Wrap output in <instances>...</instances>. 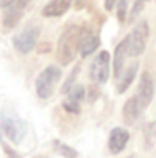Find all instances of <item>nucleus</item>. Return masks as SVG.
Instances as JSON below:
<instances>
[{"mask_svg":"<svg viewBox=\"0 0 156 158\" xmlns=\"http://www.w3.org/2000/svg\"><path fill=\"white\" fill-rule=\"evenodd\" d=\"M83 25H68L63 30L57 44V60L62 65H68L71 60H75L80 47Z\"/></svg>","mask_w":156,"mask_h":158,"instance_id":"1","label":"nucleus"},{"mask_svg":"<svg viewBox=\"0 0 156 158\" xmlns=\"http://www.w3.org/2000/svg\"><path fill=\"white\" fill-rule=\"evenodd\" d=\"M150 35V25L146 20H141L133 27V30L126 35L123 40L126 44V53L128 57H140L146 50V42Z\"/></svg>","mask_w":156,"mask_h":158,"instance_id":"2","label":"nucleus"},{"mask_svg":"<svg viewBox=\"0 0 156 158\" xmlns=\"http://www.w3.org/2000/svg\"><path fill=\"white\" fill-rule=\"evenodd\" d=\"M62 78V70L57 65H48L38 73L35 80V92L37 97L42 100H48L53 95V90L57 87V83Z\"/></svg>","mask_w":156,"mask_h":158,"instance_id":"3","label":"nucleus"},{"mask_svg":"<svg viewBox=\"0 0 156 158\" xmlns=\"http://www.w3.org/2000/svg\"><path fill=\"white\" fill-rule=\"evenodd\" d=\"M38 37H40V25L38 23H30L28 27H25L20 33L14 35L12 44H14L15 50L18 53L27 55L37 47Z\"/></svg>","mask_w":156,"mask_h":158,"instance_id":"4","label":"nucleus"},{"mask_svg":"<svg viewBox=\"0 0 156 158\" xmlns=\"http://www.w3.org/2000/svg\"><path fill=\"white\" fill-rule=\"evenodd\" d=\"M153 97H154V80H153L150 72H143L140 83H138V90L131 98H133L134 103H136V106L140 108V112L143 113L150 106Z\"/></svg>","mask_w":156,"mask_h":158,"instance_id":"5","label":"nucleus"},{"mask_svg":"<svg viewBox=\"0 0 156 158\" xmlns=\"http://www.w3.org/2000/svg\"><path fill=\"white\" fill-rule=\"evenodd\" d=\"M110 67H111V57L106 50H102L95 55L90 65V78L93 80L96 85L106 83L110 77Z\"/></svg>","mask_w":156,"mask_h":158,"instance_id":"6","label":"nucleus"},{"mask_svg":"<svg viewBox=\"0 0 156 158\" xmlns=\"http://www.w3.org/2000/svg\"><path fill=\"white\" fill-rule=\"evenodd\" d=\"M32 0H12L8 5L3 8V17H2V22H3V27L7 30H12L15 28L18 22L22 20V17L27 10V7L30 5Z\"/></svg>","mask_w":156,"mask_h":158,"instance_id":"7","label":"nucleus"},{"mask_svg":"<svg viewBox=\"0 0 156 158\" xmlns=\"http://www.w3.org/2000/svg\"><path fill=\"white\" fill-rule=\"evenodd\" d=\"M3 133L12 143H20L27 133V123L17 117H7L5 113L2 115V122H0Z\"/></svg>","mask_w":156,"mask_h":158,"instance_id":"8","label":"nucleus"},{"mask_svg":"<svg viewBox=\"0 0 156 158\" xmlns=\"http://www.w3.org/2000/svg\"><path fill=\"white\" fill-rule=\"evenodd\" d=\"M128 140H130V133L125 128H121V127L113 128L110 131V136H108V150L113 155H118V153H121L126 148Z\"/></svg>","mask_w":156,"mask_h":158,"instance_id":"9","label":"nucleus"},{"mask_svg":"<svg viewBox=\"0 0 156 158\" xmlns=\"http://www.w3.org/2000/svg\"><path fill=\"white\" fill-rule=\"evenodd\" d=\"M100 47V37L93 33V30L88 27H83L82 32V38H80V47H78V52L83 58L90 57L91 53L95 52L96 48Z\"/></svg>","mask_w":156,"mask_h":158,"instance_id":"10","label":"nucleus"},{"mask_svg":"<svg viewBox=\"0 0 156 158\" xmlns=\"http://www.w3.org/2000/svg\"><path fill=\"white\" fill-rule=\"evenodd\" d=\"M83 98H85V87L77 83L66 93V100L62 103L63 110H66L68 113H73V115L80 113V103L83 102Z\"/></svg>","mask_w":156,"mask_h":158,"instance_id":"11","label":"nucleus"},{"mask_svg":"<svg viewBox=\"0 0 156 158\" xmlns=\"http://www.w3.org/2000/svg\"><path fill=\"white\" fill-rule=\"evenodd\" d=\"M138 67H140V63L134 60L131 65H128L126 68H123L121 75L116 78V93H118V95L125 93L130 87H131L134 77H136V73H138Z\"/></svg>","mask_w":156,"mask_h":158,"instance_id":"12","label":"nucleus"},{"mask_svg":"<svg viewBox=\"0 0 156 158\" xmlns=\"http://www.w3.org/2000/svg\"><path fill=\"white\" fill-rule=\"evenodd\" d=\"M73 0H50L42 10L43 17H62L68 12Z\"/></svg>","mask_w":156,"mask_h":158,"instance_id":"13","label":"nucleus"},{"mask_svg":"<svg viewBox=\"0 0 156 158\" xmlns=\"http://www.w3.org/2000/svg\"><path fill=\"white\" fill-rule=\"evenodd\" d=\"M126 57H128V53H126V44H125V40H121L120 44L116 45L115 57H113V72H115L116 78L121 75V72H123V65H125Z\"/></svg>","mask_w":156,"mask_h":158,"instance_id":"14","label":"nucleus"},{"mask_svg":"<svg viewBox=\"0 0 156 158\" xmlns=\"http://www.w3.org/2000/svg\"><path fill=\"white\" fill-rule=\"evenodd\" d=\"M78 73H80V63H77V65L73 67V70L70 72V77L65 80V83H63V87H62V93H68L71 88L77 85V83H75V78H77Z\"/></svg>","mask_w":156,"mask_h":158,"instance_id":"15","label":"nucleus"},{"mask_svg":"<svg viewBox=\"0 0 156 158\" xmlns=\"http://www.w3.org/2000/svg\"><path fill=\"white\" fill-rule=\"evenodd\" d=\"M128 3L130 0H118L116 2V19L121 23L126 20V14H128Z\"/></svg>","mask_w":156,"mask_h":158,"instance_id":"16","label":"nucleus"},{"mask_svg":"<svg viewBox=\"0 0 156 158\" xmlns=\"http://www.w3.org/2000/svg\"><path fill=\"white\" fill-rule=\"evenodd\" d=\"M55 148H57V152L60 153V155L66 156V158H78V153L73 150V148H70L68 145H63L60 142H55Z\"/></svg>","mask_w":156,"mask_h":158,"instance_id":"17","label":"nucleus"},{"mask_svg":"<svg viewBox=\"0 0 156 158\" xmlns=\"http://www.w3.org/2000/svg\"><path fill=\"white\" fill-rule=\"evenodd\" d=\"M146 2H148V0H134V2H133V7H131V10H130V14H128L130 20H134L138 15L141 14L143 10H145Z\"/></svg>","mask_w":156,"mask_h":158,"instance_id":"18","label":"nucleus"},{"mask_svg":"<svg viewBox=\"0 0 156 158\" xmlns=\"http://www.w3.org/2000/svg\"><path fill=\"white\" fill-rule=\"evenodd\" d=\"M115 3H116V0H105V8H106L108 12H110V10H113Z\"/></svg>","mask_w":156,"mask_h":158,"instance_id":"19","label":"nucleus"},{"mask_svg":"<svg viewBox=\"0 0 156 158\" xmlns=\"http://www.w3.org/2000/svg\"><path fill=\"white\" fill-rule=\"evenodd\" d=\"M10 2H12V0H0V8H5Z\"/></svg>","mask_w":156,"mask_h":158,"instance_id":"20","label":"nucleus"},{"mask_svg":"<svg viewBox=\"0 0 156 158\" xmlns=\"http://www.w3.org/2000/svg\"><path fill=\"white\" fill-rule=\"evenodd\" d=\"M75 5H77V8H82L85 5V0H75Z\"/></svg>","mask_w":156,"mask_h":158,"instance_id":"21","label":"nucleus"}]
</instances>
